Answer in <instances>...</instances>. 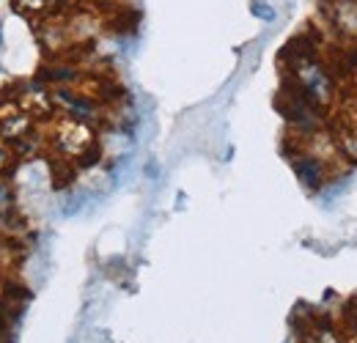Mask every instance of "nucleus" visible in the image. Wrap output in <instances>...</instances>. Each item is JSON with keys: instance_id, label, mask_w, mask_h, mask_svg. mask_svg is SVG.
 I'll return each mask as SVG.
<instances>
[{"instance_id": "obj_2", "label": "nucleus", "mask_w": 357, "mask_h": 343, "mask_svg": "<svg viewBox=\"0 0 357 343\" xmlns=\"http://www.w3.org/2000/svg\"><path fill=\"white\" fill-rule=\"evenodd\" d=\"M327 28L347 44H357V0H321Z\"/></svg>"}, {"instance_id": "obj_9", "label": "nucleus", "mask_w": 357, "mask_h": 343, "mask_svg": "<svg viewBox=\"0 0 357 343\" xmlns=\"http://www.w3.org/2000/svg\"><path fill=\"white\" fill-rule=\"evenodd\" d=\"M0 44H3V36H0Z\"/></svg>"}, {"instance_id": "obj_4", "label": "nucleus", "mask_w": 357, "mask_h": 343, "mask_svg": "<svg viewBox=\"0 0 357 343\" xmlns=\"http://www.w3.org/2000/svg\"><path fill=\"white\" fill-rule=\"evenodd\" d=\"M22 217L17 215V195L8 181V176H0V231L22 228Z\"/></svg>"}, {"instance_id": "obj_1", "label": "nucleus", "mask_w": 357, "mask_h": 343, "mask_svg": "<svg viewBox=\"0 0 357 343\" xmlns=\"http://www.w3.org/2000/svg\"><path fill=\"white\" fill-rule=\"evenodd\" d=\"M52 146L58 151L61 160H69L80 168L91 165L93 160H99V146H96V132L93 127L75 121V119H61L52 132Z\"/></svg>"}, {"instance_id": "obj_8", "label": "nucleus", "mask_w": 357, "mask_h": 343, "mask_svg": "<svg viewBox=\"0 0 357 343\" xmlns=\"http://www.w3.org/2000/svg\"><path fill=\"white\" fill-rule=\"evenodd\" d=\"M344 343H357V324H352V327H349V333L344 335Z\"/></svg>"}, {"instance_id": "obj_7", "label": "nucleus", "mask_w": 357, "mask_h": 343, "mask_svg": "<svg viewBox=\"0 0 357 343\" xmlns=\"http://www.w3.org/2000/svg\"><path fill=\"white\" fill-rule=\"evenodd\" d=\"M347 61H349V72H352V77L357 80V44H349V47H347Z\"/></svg>"}, {"instance_id": "obj_3", "label": "nucleus", "mask_w": 357, "mask_h": 343, "mask_svg": "<svg viewBox=\"0 0 357 343\" xmlns=\"http://www.w3.org/2000/svg\"><path fill=\"white\" fill-rule=\"evenodd\" d=\"M291 168L300 176V181H303L305 187H311V190L321 187V184L327 181V176H330V165H327L324 160H319L316 154L305 151V148H297V151H294Z\"/></svg>"}, {"instance_id": "obj_6", "label": "nucleus", "mask_w": 357, "mask_h": 343, "mask_svg": "<svg viewBox=\"0 0 357 343\" xmlns=\"http://www.w3.org/2000/svg\"><path fill=\"white\" fill-rule=\"evenodd\" d=\"M253 14H256V17H261V20H275V11H272V8H269L267 3H264V0H253Z\"/></svg>"}, {"instance_id": "obj_5", "label": "nucleus", "mask_w": 357, "mask_h": 343, "mask_svg": "<svg viewBox=\"0 0 357 343\" xmlns=\"http://www.w3.org/2000/svg\"><path fill=\"white\" fill-rule=\"evenodd\" d=\"M14 162H17L14 148L6 140H0V176H8V171L14 168Z\"/></svg>"}]
</instances>
